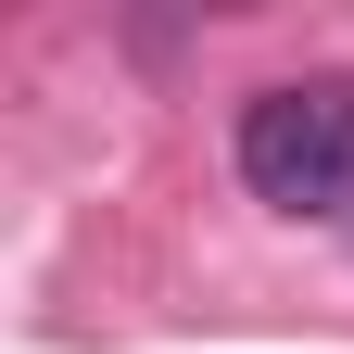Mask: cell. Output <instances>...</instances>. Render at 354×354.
<instances>
[{"mask_svg":"<svg viewBox=\"0 0 354 354\" xmlns=\"http://www.w3.org/2000/svg\"><path fill=\"white\" fill-rule=\"evenodd\" d=\"M241 190L279 215H342L354 203V88L342 76H279L241 102Z\"/></svg>","mask_w":354,"mask_h":354,"instance_id":"6da1fadb","label":"cell"}]
</instances>
